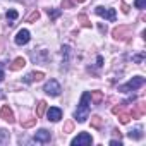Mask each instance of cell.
Returning a JSON list of instances; mask_svg holds the SVG:
<instances>
[{
    "label": "cell",
    "instance_id": "cell-1",
    "mask_svg": "<svg viewBox=\"0 0 146 146\" xmlns=\"http://www.w3.org/2000/svg\"><path fill=\"white\" fill-rule=\"evenodd\" d=\"M90 100H91L90 98V93L84 91L83 96H81V102L78 105V110L74 112V119L78 122H86V119L90 117Z\"/></svg>",
    "mask_w": 146,
    "mask_h": 146
},
{
    "label": "cell",
    "instance_id": "cell-2",
    "mask_svg": "<svg viewBox=\"0 0 146 146\" xmlns=\"http://www.w3.org/2000/svg\"><path fill=\"white\" fill-rule=\"evenodd\" d=\"M143 84H144V78L136 76V78H132L131 81H127L124 86H120V88H119V91H124V93H127V91H134V90L141 88Z\"/></svg>",
    "mask_w": 146,
    "mask_h": 146
},
{
    "label": "cell",
    "instance_id": "cell-3",
    "mask_svg": "<svg viewBox=\"0 0 146 146\" xmlns=\"http://www.w3.org/2000/svg\"><path fill=\"white\" fill-rule=\"evenodd\" d=\"M70 144L72 146H90V144H93V137L88 132H81V134H78V137L70 141Z\"/></svg>",
    "mask_w": 146,
    "mask_h": 146
},
{
    "label": "cell",
    "instance_id": "cell-4",
    "mask_svg": "<svg viewBox=\"0 0 146 146\" xmlns=\"http://www.w3.org/2000/svg\"><path fill=\"white\" fill-rule=\"evenodd\" d=\"M43 91H45L46 95H50V96H58V95H60V91H62V88H60L58 81H55V79H50V81L45 84Z\"/></svg>",
    "mask_w": 146,
    "mask_h": 146
},
{
    "label": "cell",
    "instance_id": "cell-5",
    "mask_svg": "<svg viewBox=\"0 0 146 146\" xmlns=\"http://www.w3.org/2000/svg\"><path fill=\"white\" fill-rule=\"evenodd\" d=\"M95 12L100 16V17H105L107 21H115V17H117V14H115V9H105V7H96L95 9Z\"/></svg>",
    "mask_w": 146,
    "mask_h": 146
},
{
    "label": "cell",
    "instance_id": "cell-6",
    "mask_svg": "<svg viewBox=\"0 0 146 146\" xmlns=\"http://www.w3.org/2000/svg\"><path fill=\"white\" fill-rule=\"evenodd\" d=\"M112 35H113L115 40H127V38L131 36V28H129V26H119V28L113 29Z\"/></svg>",
    "mask_w": 146,
    "mask_h": 146
},
{
    "label": "cell",
    "instance_id": "cell-7",
    "mask_svg": "<svg viewBox=\"0 0 146 146\" xmlns=\"http://www.w3.org/2000/svg\"><path fill=\"white\" fill-rule=\"evenodd\" d=\"M29 38H31V35H29L28 29H19L17 35H16V38H14V41H16V45L21 46V45H26L29 41Z\"/></svg>",
    "mask_w": 146,
    "mask_h": 146
},
{
    "label": "cell",
    "instance_id": "cell-8",
    "mask_svg": "<svg viewBox=\"0 0 146 146\" xmlns=\"http://www.w3.org/2000/svg\"><path fill=\"white\" fill-rule=\"evenodd\" d=\"M46 117H48V120H52V122H58V120L62 119V110H60L58 107H50V108L46 110Z\"/></svg>",
    "mask_w": 146,
    "mask_h": 146
},
{
    "label": "cell",
    "instance_id": "cell-9",
    "mask_svg": "<svg viewBox=\"0 0 146 146\" xmlns=\"http://www.w3.org/2000/svg\"><path fill=\"white\" fill-rule=\"evenodd\" d=\"M0 117H2L5 122H9V124H12V122H14V112L11 110V107H9V105H4L2 108H0Z\"/></svg>",
    "mask_w": 146,
    "mask_h": 146
},
{
    "label": "cell",
    "instance_id": "cell-10",
    "mask_svg": "<svg viewBox=\"0 0 146 146\" xmlns=\"http://www.w3.org/2000/svg\"><path fill=\"white\" fill-rule=\"evenodd\" d=\"M52 139V134H50V131H46V129H40L36 134H35V141L36 143H48Z\"/></svg>",
    "mask_w": 146,
    "mask_h": 146
},
{
    "label": "cell",
    "instance_id": "cell-11",
    "mask_svg": "<svg viewBox=\"0 0 146 146\" xmlns=\"http://www.w3.org/2000/svg\"><path fill=\"white\" fill-rule=\"evenodd\" d=\"M144 112H146V105L141 102V103H137L129 113H131V119H139V117H143L144 115Z\"/></svg>",
    "mask_w": 146,
    "mask_h": 146
},
{
    "label": "cell",
    "instance_id": "cell-12",
    "mask_svg": "<svg viewBox=\"0 0 146 146\" xmlns=\"http://www.w3.org/2000/svg\"><path fill=\"white\" fill-rule=\"evenodd\" d=\"M45 78V74H43V72H29V74L24 78V83H35V81H41Z\"/></svg>",
    "mask_w": 146,
    "mask_h": 146
},
{
    "label": "cell",
    "instance_id": "cell-13",
    "mask_svg": "<svg viewBox=\"0 0 146 146\" xmlns=\"http://www.w3.org/2000/svg\"><path fill=\"white\" fill-rule=\"evenodd\" d=\"M24 65H26V60H24L23 57H17V58H14V62L11 64V70H21Z\"/></svg>",
    "mask_w": 146,
    "mask_h": 146
},
{
    "label": "cell",
    "instance_id": "cell-14",
    "mask_svg": "<svg viewBox=\"0 0 146 146\" xmlns=\"http://www.w3.org/2000/svg\"><path fill=\"white\" fill-rule=\"evenodd\" d=\"M90 98L93 100L95 105H100L102 100H103V93H102V91H93V93H90Z\"/></svg>",
    "mask_w": 146,
    "mask_h": 146
},
{
    "label": "cell",
    "instance_id": "cell-15",
    "mask_svg": "<svg viewBox=\"0 0 146 146\" xmlns=\"http://www.w3.org/2000/svg\"><path fill=\"white\" fill-rule=\"evenodd\" d=\"M45 112H46V102L45 100H40L38 105H36V117H41Z\"/></svg>",
    "mask_w": 146,
    "mask_h": 146
},
{
    "label": "cell",
    "instance_id": "cell-16",
    "mask_svg": "<svg viewBox=\"0 0 146 146\" xmlns=\"http://www.w3.org/2000/svg\"><path fill=\"white\" fill-rule=\"evenodd\" d=\"M127 136H129L131 139H141V137H143V129H141V127H136L134 131H129Z\"/></svg>",
    "mask_w": 146,
    "mask_h": 146
},
{
    "label": "cell",
    "instance_id": "cell-17",
    "mask_svg": "<svg viewBox=\"0 0 146 146\" xmlns=\"http://www.w3.org/2000/svg\"><path fill=\"white\" fill-rule=\"evenodd\" d=\"M102 125H103V119H102L100 115H93V117H91V127L100 129Z\"/></svg>",
    "mask_w": 146,
    "mask_h": 146
},
{
    "label": "cell",
    "instance_id": "cell-18",
    "mask_svg": "<svg viewBox=\"0 0 146 146\" xmlns=\"http://www.w3.org/2000/svg\"><path fill=\"white\" fill-rule=\"evenodd\" d=\"M117 115H119V120H120V124H127V122L131 120V113H129V112H124V110H120Z\"/></svg>",
    "mask_w": 146,
    "mask_h": 146
},
{
    "label": "cell",
    "instance_id": "cell-19",
    "mask_svg": "<svg viewBox=\"0 0 146 146\" xmlns=\"http://www.w3.org/2000/svg\"><path fill=\"white\" fill-rule=\"evenodd\" d=\"M78 21H79L84 28H90V26H91V23H90V19H88L86 14H79V16H78Z\"/></svg>",
    "mask_w": 146,
    "mask_h": 146
},
{
    "label": "cell",
    "instance_id": "cell-20",
    "mask_svg": "<svg viewBox=\"0 0 146 146\" xmlns=\"http://www.w3.org/2000/svg\"><path fill=\"white\" fill-rule=\"evenodd\" d=\"M38 19H40V12H38V11H33V12L26 17L28 23H35V21H38Z\"/></svg>",
    "mask_w": 146,
    "mask_h": 146
},
{
    "label": "cell",
    "instance_id": "cell-21",
    "mask_svg": "<svg viewBox=\"0 0 146 146\" xmlns=\"http://www.w3.org/2000/svg\"><path fill=\"white\" fill-rule=\"evenodd\" d=\"M36 120H38V119H28V120H23L21 125H23L24 129H29V127H33V125L36 124Z\"/></svg>",
    "mask_w": 146,
    "mask_h": 146
},
{
    "label": "cell",
    "instance_id": "cell-22",
    "mask_svg": "<svg viewBox=\"0 0 146 146\" xmlns=\"http://www.w3.org/2000/svg\"><path fill=\"white\" fill-rule=\"evenodd\" d=\"M9 141V132L5 129H0V144H4Z\"/></svg>",
    "mask_w": 146,
    "mask_h": 146
},
{
    "label": "cell",
    "instance_id": "cell-23",
    "mask_svg": "<svg viewBox=\"0 0 146 146\" xmlns=\"http://www.w3.org/2000/svg\"><path fill=\"white\" fill-rule=\"evenodd\" d=\"M5 17H7V19H11V21H16V19L19 17V14H17V11H14V9H12V11H7Z\"/></svg>",
    "mask_w": 146,
    "mask_h": 146
},
{
    "label": "cell",
    "instance_id": "cell-24",
    "mask_svg": "<svg viewBox=\"0 0 146 146\" xmlns=\"http://www.w3.org/2000/svg\"><path fill=\"white\" fill-rule=\"evenodd\" d=\"M74 5H76L74 0H62V7H64V9H72Z\"/></svg>",
    "mask_w": 146,
    "mask_h": 146
},
{
    "label": "cell",
    "instance_id": "cell-25",
    "mask_svg": "<svg viewBox=\"0 0 146 146\" xmlns=\"http://www.w3.org/2000/svg\"><path fill=\"white\" fill-rule=\"evenodd\" d=\"M134 5H136V9H144L146 7V0H136Z\"/></svg>",
    "mask_w": 146,
    "mask_h": 146
},
{
    "label": "cell",
    "instance_id": "cell-26",
    "mask_svg": "<svg viewBox=\"0 0 146 146\" xmlns=\"http://www.w3.org/2000/svg\"><path fill=\"white\" fill-rule=\"evenodd\" d=\"M72 129H74V124H72V122H67V124H65V129H64V132H70Z\"/></svg>",
    "mask_w": 146,
    "mask_h": 146
},
{
    "label": "cell",
    "instance_id": "cell-27",
    "mask_svg": "<svg viewBox=\"0 0 146 146\" xmlns=\"http://www.w3.org/2000/svg\"><path fill=\"white\" fill-rule=\"evenodd\" d=\"M110 146H122V141H120V139H119V141L112 139V141H110Z\"/></svg>",
    "mask_w": 146,
    "mask_h": 146
},
{
    "label": "cell",
    "instance_id": "cell-28",
    "mask_svg": "<svg viewBox=\"0 0 146 146\" xmlns=\"http://www.w3.org/2000/svg\"><path fill=\"white\" fill-rule=\"evenodd\" d=\"M48 16H52V17L55 19V17L58 16V11H50V9H48Z\"/></svg>",
    "mask_w": 146,
    "mask_h": 146
},
{
    "label": "cell",
    "instance_id": "cell-29",
    "mask_svg": "<svg viewBox=\"0 0 146 146\" xmlns=\"http://www.w3.org/2000/svg\"><path fill=\"white\" fill-rule=\"evenodd\" d=\"M122 12H124V14L129 12V5H127V4H122Z\"/></svg>",
    "mask_w": 146,
    "mask_h": 146
},
{
    "label": "cell",
    "instance_id": "cell-30",
    "mask_svg": "<svg viewBox=\"0 0 146 146\" xmlns=\"http://www.w3.org/2000/svg\"><path fill=\"white\" fill-rule=\"evenodd\" d=\"M96 62H98V65H100V67L103 65V58H102V57H98V60H96Z\"/></svg>",
    "mask_w": 146,
    "mask_h": 146
},
{
    "label": "cell",
    "instance_id": "cell-31",
    "mask_svg": "<svg viewBox=\"0 0 146 146\" xmlns=\"http://www.w3.org/2000/svg\"><path fill=\"white\" fill-rule=\"evenodd\" d=\"M0 81H4V70H0Z\"/></svg>",
    "mask_w": 146,
    "mask_h": 146
},
{
    "label": "cell",
    "instance_id": "cell-32",
    "mask_svg": "<svg viewBox=\"0 0 146 146\" xmlns=\"http://www.w3.org/2000/svg\"><path fill=\"white\" fill-rule=\"evenodd\" d=\"M74 2H76V4H78V2H79V4H81V2H84V0H74Z\"/></svg>",
    "mask_w": 146,
    "mask_h": 146
}]
</instances>
